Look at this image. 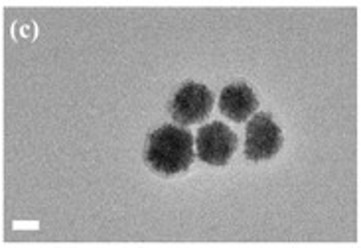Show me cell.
<instances>
[{"label":"cell","instance_id":"277c9868","mask_svg":"<svg viewBox=\"0 0 361 248\" xmlns=\"http://www.w3.org/2000/svg\"><path fill=\"white\" fill-rule=\"evenodd\" d=\"M197 158L209 166H225L237 150V134L224 122H212L197 130L194 140Z\"/></svg>","mask_w":361,"mask_h":248},{"label":"cell","instance_id":"7a4b0ae2","mask_svg":"<svg viewBox=\"0 0 361 248\" xmlns=\"http://www.w3.org/2000/svg\"><path fill=\"white\" fill-rule=\"evenodd\" d=\"M283 148V130L269 112H259L247 124L245 156L251 162L271 159Z\"/></svg>","mask_w":361,"mask_h":248},{"label":"cell","instance_id":"6da1fadb","mask_svg":"<svg viewBox=\"0 0 361 248\" xmlns=\"http://www.w3.org/2000/svg\"><path fill=\"white\" fill-rule=\"evenodd\" d=\"M194 134L174 124L150 132L145 146V162L160 176L184 174L194 164Z\"/></svg>","mask_w":361,"mask_h":248},{"label":"cell","instance_id":"5b68a950","mask_svg":"<svg viewBox=\"0 0 361 248\" xmlns=\"http://www.w3.org/2000/svg\"><path fill=\"white\" fill-rule=\"evenodd\" d=\"M259 107L255 91L247 83H231L219 95V110L227 119L245 122Z\"/></svg>","mask_w":361,"mask_h":248},{"label":"cell","instance_id":"3957f363","mask_svg":"<svg viewBox=\"0 0 361 248\" xmlns=\"http://www.w3.org/2000/svg\"><path fill=\"white\" fill-rule=\"evenodd\" d=\"M214 109V93L204 83L188 81L170 100V115L178 124H195L207 119Z\"/></svg>","mask_w":361,"mask_h":248}]
</instances>
